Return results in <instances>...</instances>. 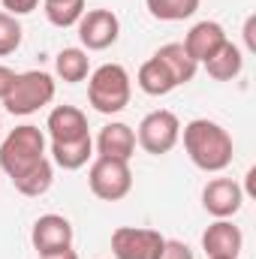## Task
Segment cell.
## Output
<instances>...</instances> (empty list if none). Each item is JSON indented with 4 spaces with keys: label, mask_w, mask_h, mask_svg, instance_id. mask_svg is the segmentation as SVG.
Masks as SVG:
<instances>
[{
    "label": "cell",
    "mask_w": 256,
    "mask_h": 259,
    "mask_svg": "<svg viewBox=\"0 0 256 259\" xmlns=\"http://www.w3.org/2000/svg\"><path fill=\"white\" fill-rule=\"evenodd\" d=\"M184 151L202 172H223L232 163V136L217 121L196 118L184 127Z\"/></svg>",
    "instance_id": "1"
},
{
    "label": "cell",
    "mask_w": 256,
    "mask_h": 259,
    "mask_svg": "<svg viewBox=\"0 0 256 259\" xmlns=\"http://www.w3.org/2000/svg\"><path fill=\"white\" fill-rule=\"evenodd\" d=\"M46 160V136L33 124L15 127L0 145V169L15 181L24 172H30L36 163Z\"/></svg>",
    "instance_id": "2"
},
{
    "label": "cell",
    "mask_w": 256,
    "mask_h": 259,
    "mask_svg": "<svg viewBox=\"0 0 256 259\" xmlns=\"http://www.w3.org/2000/svg\"><path fill=\"white\" fill-rule=\"evenodd\" d=\"M130 75L121 64H103L88 78V100L100 115H118L130 106Z\"/></svg>",
    "instance_id": "3"
},
{
    "label": "cell",
    "mask_w": 256,
    "mask_h": 259,
    "mask_svg": "<svg viewBox=\"0 0 256 259\" xmlns=\"http://www.w3.org/2000/svg\"><path fill=\"white\" fill-rule=\"evenodd\" d=\"M52 100H55V78L42 69H30L15 75V84L3 97V106L9 115H33Z\"/></svg>",
    "instance_id": "4"
},
{
    "label": "cell",
    "mask_w": 256,
    "mask_h": 259,
    "mask_svg": "<svg viewBox=\"0 0 256 259\" xmlns=\"http://www.w3.org/2000/svg\"><path fill=\"white\" fill-rule=\"evenodd\" d=\"M88 184L91 193L103 202H118L133 190V172L130 163L124 160H112V157H97L91 172H88Z\"/></svg>",
    "instance_id": "5"
},
{
    "label": "cell",
    "mask_w": 256,
    "mask_h": 259,
    "mask_svg": "<svg viewBox=\"0 0 256 259\" xmlns=\"http://www.w3.org/2000/svg\"><path fill=\"white\" fill-rule=\"evenodd\" d=\"M181 139V121L175 118V112H166V109H157L151 115L142 118L139 133H136V142L148 151V154H169Z\"/></svg>",
    "instance_id": "6"
},
{
    "label": "cell",
    "mask_w": 256,
    "mask_h": 259,
    "mask_svg": "<svg viewBox=\"0 0 256 259\" xmlns=\"http://www.w3.org/2000/svg\"><path fill=\"white\" fill-rule=\"evenodd\" d=\"M166 238L157 229L142 226H118L112 232V253L115 259H157Z\"/></svg>",
    "instance_id": "7"
},
{
    "label": "cell",
    "mask_w": 256,
    "mask_h": 259,
    "mask_svg": "<svg viewBox=\"0 0 256 259\" xmlns=\"http://www.w3.org/2000/svg\"><path fill=\"white\" fill-rule=\"evenodd\" d=\"M121 21L112 9H88L78 18V39L88 52H103L118 42Z\"/></svg>",
    "instance_id": "8"
},
{
    "label": "cell",
    "mask_w": 256,
    "mask_h": 259,
    "mask_svg": "<svg viewBox=\"0 0 256 259\" xmlns=\"http://www.w3.org/2000/svg\"><path fill=\"white\" fill-rule=\"evenodd\" d=\"M30 241L39 256H55V253L72 250V223L61 214H42L33 223Z\"/></svg>",
    "instance_id": "9"
},
{
    "label": "cell",
    "mask_w": 256,
    "mask_h": 259,
    "mask_svg": "<svg viewBox=\"0 0 256 259\" xmlns=\"http://www.w3.org/2000/svg\"><path fill=\"white\" fill-rule=\"evenodd\" d=\"M241 202H244V190H241V184L232 181V178H214V181H208L205 190H202V205H205V211H208L211 217H217V220H229L232 214H238V211H241Z\"/></svg>",
    "instance_id": "10"
},
{
    "label": "cell",
    "mask_w": 256,
    "mask_h": 259,
    "mask_svg": "<svg viewBox=\"0 0 256 259\" xmlns=\"http://www.w3.org/2000/svg\"><path fill=\"white\" fill-rule=\"evenodd\" d=\"M241 247H244V235L229 220L211 223L202 235V250H205L208 259H238Z\"/></svg>",
    "instance_id": "11"
},
{
    "label": "cell",
    "mask_w": 256,
    "mask_h": 259,
    "mask_svg": "<svg viewBox=\"0 0 256 259\" xmlns=\"http://www.w3.org/2000/svg\"><path fill=\"white\" fill-rule=\"evenodd\" d=\"M223 42H229V39H226V30L217 21H199V24L190 27V33L184 36L181 46H184V52L190 55L196 64H205L208 58H214L220 52Z\"/></svg>",
    "instance_id": "12"
},
{
    "label": "cell",
    "mask_w": 256,
    "mask_h": 259,
    "mask_svg": "<svg viewBox=\"0 0 256 259\" xmlns=\"http://www.w3.org/2000/svg\"><path fill=\"white\" fill-rule=\"evenodd\" d=\"M97 151L100 157H112V160H124L130 163V157L136 154V133L130 124H121V121H112L100 130L97 136Z\"/></svg>",
    "instance_id": "13"
},
{
    "label": "cell",
    "mask_w": 256,
    "mask_h": 259,
    "mask_svg": "<svg viewBox=\"0 0 256 259\" xmlns=\"http://www.w3.org/2000/svg\"><path fill=\"white\" fill-rule=\"evenodd\" d=\"M46 130H49L52 142H78V139L91 136V133H88V118H84V112L75 109V106H58V109H52Z\"/></svg>",
    "instance_id": "14"
},
{
    "label": "cell",
    "mask_w": 256,
    "mask_h": 259,
    "mask_svg": "<svg viewBox=\"0 0 256 259\" xmlns=\"http://www.w3.org/2000/svg\"><path fill=\"white\" fill-rule=\"evenodd\" d=\"M241 69H244V55L235 42H223L220 52L205 61V72L217 81H232Z\"/></svg>",
    "instance_id": "15"
},
{
    "label": "cell",
    "mask_w": 256,
    "mask_h": 259,
    "mask_svg": "<svg viewBox=\"0 0 256 259\" xmlns=\"http://www.w3.org/2000/svg\"><path fill=\"white\" fill-rule=\"evenodd\" d=\"M154 58L169 69V75L175 78V84H187V81H193L196 66H199L190 55L184 52V46H181V42H169V46H163Z\"/></svg>",
    "instance_id": "16"
},
{
    "label": "cell",
    "mask_w": 256,
    "mask_h": 259,
    "mask_svg": "<svg viewBox=\"0 0 256 259\" xmlns=\"http://www.w3.org/2000/svg\"><path fill=\"white\" fill-rule=\"evenodd\" d=\"M136 81H139V88H142L148 97H166V94H172V91L178 88L175 78L169 75V69L160 64L157 58H151V61H145V64L139 66Z\"/></svg>",
    "instance_id": "17"
},
{
    "label": "cell",
    "mask_w": 256,
    "mask_h": 259,
    "mask_svg": "<svg viewBox=\"0 0 256 259\" xmlns=\"http://www.w3.org/2000/svg\"><path fill=\"white\" fill-rule=\"evenodd\" d=\"M91 151H94L91 136H84V139H78V142H52V157H55V163H58L61 169H66V172L81 169V166L91 160Z\"/></svg>",
    "instance_id": "18"
},
{
    "label": "cell",
    "mask_w": 256,
    "mask_h": 259,
    "mask_svg": "<svg viewBox=\"0 0 256 259\" xmlns=\"http://www.w3.org/2000/svg\"><path fill=\"white\" fill-rule=\"evenodd\" d=\"M55 69H58V75L64 78L66 84H78L91 72V58H88L84 49H64L55 58Z\"/></svg>",
    "instance_id": "19"
},
{
    "label": "cell",
    "mask_w": 256,
    "mask_h": 259,
    "mask_svg": "<svg viewBox=\"0 0 256 259\" xmlns=\"http://www.w3.org/2000/svg\"><path fill=\"white\" fill-rule=\"evenodd\" d=\"M52 181H55V169H52V163H49V157H46L42 163H36L30 172H24V175L15 178L12 184H15V190L21 196H42V193H49Z\"/></svg>",
    "instance_id": "20"
},
{
    "label": "cell",
    "mask_w": 256,
    "mask_h": 259,
    "mask_svg": "<svg viewBox=\"0 0 256 259\" xmlns=\"http://www.w3.org/2000/svg\"><path fill=\"white\" fill-rule=\"evenodd\" d=\"M145 6L157 21H184L199 9V0H145Z\"/></svg>",
    "instance_id": "21"
},
{
    "label": "cell",
    "mask_w": 256,
    "mask_h": 259,
    "mask_svg": "<svg viewBox=\"0 0 256 259\" xmlns=\"http://www.w3.org/2000/svg\"><path fill=\"white\" fill-rule=\"evenodd\" d=\"M84 15V0H61V3H46V18L55 27H72Z\"/></svg>",
    "instance_id": "22"
},
{
    "label": "cell",
    "mask_w": 256,
    "mask_h": 259,
    "mask_svg": "<svg viewBox=\"0 0 256 259\" xmlns=\"http://www.w3.org/2000/svg\"><path fill=\"white\" fill-rule=\"evenodd\" d=\"M21 24H18V18L15 15H9V12H0V58H6V55H12L18 46H21Z\"/></svg>",
    "instance_id": "23"
},
{
    "label": "cell",
    "mask_w": 256,
    "mask_h": 259,
    "mask_svg": "<svg viewBox=\"0 0 256 259\" xmlns=\"http://www.w3.org/2000/svg\"><path fill=\"white\" fill-rule=\"evenodd\" d=\"M157 259H193V250L184 241H169L166 238V244H163V250H160Z\"/></svg>",
    "instance_id": "24"
},
{
    "label": "cell",
    "mask_w": 256,
    "mask_h": 259,
    "mask_svg": "<svg viewBox=\"0 0 256 259\" xmlns=\"http://www.w3.org/2000/svg\"><path fill=\"white\" fill-rule=\"evenodd\" d=\"M0 3H3V9L9 15H27V12H33L39 6V0H0Z\"/></svg>",
    "instance_id": "25"
},
{
    "label": "cell",
    "mask_w": 256,
    "mask_h": 259,
    "mask_svg": "<svg viewBox=\"0 0 256 259\" xmlns=\"http://www.w3.org/2000/svg\"><path fill=\"white\" fill-rule=\"evenodd\" d=\"M15 75H18V72H12L9 66H0V100H3V97L12 91V84H15Z\"/></svg>",
    "instance_id": "26"
},
{
    "label": "cell",
    "mask_w": 256,
    "mask_h": 259,
    "mask_svg": "<svg viewBox=\"0 0 256 259\" xmlns=\"http://www.w3.org/2000/svg\"><path fill=\"white\" fill-rule=\"evenodd\" d=\"M253 24H256V18H247V24H244V39H247V49H256V39H253Z\"/></svg>",
    "instance_id": "27"
},
{
    "label": "cell",
    "mask_w": 256,
    "mask_h": 259,
    "mask_svg": "<svg viewBox=\"0 0 256 259\" xmlns=\"http://www.w3.org/2000/svg\"><path fill=\"white\" fill-rule=\"evenodd\" d=\"M39 259H78L75 250H64V253H55V256H39Z\"/></svg>",
    "instance_id": "28"
},
{
    "label": "cell",
    "mask_w": 256,
    "mask_h": 259,
    "mask_svg": "<svg viewBox=\"0 0 256 259\" xmlns=\"http://www.w3.org/2000/svg\"><path fill=\"white\" fill-rule=\"evenodd\" d=\"M46 3H61V0H46Z\"/></svg>",
    "instance_id": "29"
}]
</instances>
